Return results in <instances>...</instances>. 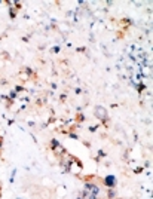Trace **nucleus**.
I'll return each instance as SVG.
<instances>
[{"label":"nucleus","instance_id":"f257e3e1","mask_svg":"<svg viewBox=\"0 0 153 199\" xmlns=\"http://www.w3.org/2000/svg\"><path fill=\"white\" fill-rule=\"evenodd\" d=\"M95 116H97L100 120H106V119H107V110H106L103 106H97V109H95Z\"/></svg>","mask_w":153,"mask_h":199},{"label":"nucleus","instance_id":"f03ea898","mask_svg":"<svg viewBox=\"0 0 153 199\" xmlns=\"http://www.w3.org/2000/svg\"><path fill=\"white\" fill-rule=\"evenodd\" d=\"M51 150H52V152H57L58 155H59L61 152H63V153L66 152V150H64V147H63V146H61V144L58 143V140H55V138H54L52 141H51Z\"/></svg>","mask_w":153,"mask_h":199},{"label":"nucleus","instance_id":"7ed1b4c3","mask_svg":"<svg viewBox=\"0 0 153 199\" xmlns=\"http://www.w3.org/2000/svg\"><path fill=\"white\" fill-rule=\"evenodd\" d=\"M104 184L109 187V189H113V187H116V177L115 175H107L104 178Z\"/></svg>","mask_w":153,"mask_h":199},{"label":"nucleus","instance_id":"20e7f679","mask_svg":"<svg viewBox=\"0 0 153 199\" xmlns=\"http://www.w3.org/2000/svg\"><path fill=\"white\" fill-rule=\"evenodd\" d=\"M85 189L88 192H91V195H98L100 193V189H98V186L92 184V183H85Z\"/></svg>","mask_w":153,"mask_h":199},{"label":"nucleus","instance_id":"39448f33","mask_svg":"<svg viewBox=\"0 0 153 199\" xmlns=\"http://www.w3.org/2000/svg\"><path fill=\"white\" fill-rule=\"evenodd\" d=\"M135 88H137V91H138V92L141 94L143 91H144V89H146V85H144V83H143V82H140V83H138V85H135Z\"/></svg>","mask_w":153,"mask_h":199},{"label":"nucleus","instance_id":"423d86ee","mask_svg":"<svg viewBox=\"0 0 153 199\" xmlns=\"http://www.w3.org/2000/svg\"><path fill=\"white\" fill-rule=\"evenodd\" d=\"M107 196H109V199H115V196H116V192H115L113 189H109V192H107Z\"/></svg>","mask_w":153,"mask_h":199},{"label":"nucleus","instance_id":"0eeeda50","mask_svg":"<svg viewBox=\"0 0 153 199\" xmlns=\"http://www.w3.org/2000/svg\"><path fill=\"white\" fill-rule=\"evenodd\" d=\"M8 97H9V100H12V101H14V100H15V98H16L18 95H16V92H15V91L12 89L11 92H9V95H8Z\"/></svg>","mask_w":153,"mask_h":199},{"label":"nucleus","instance_id":"6e6552de","mask_svg":"<svg viewBox=\"0 0 153 199\" xmlns=\"http://www.w3.org/2000/svg\"><path fill=\"white\" fill-rule=\"evenodd\" d=\"M14 91H15V92H23V91H25V89H24L23 86H15Z\"/></svg>","mask_w":153,"mask_h":199},{"label":"nucleus","instance_id":"1a4fd4ad","mask_svg":"<svg viewBox=\"0 0 153 199\" xmlns=\"http://www.w3.org/2000/svg\"><path fill=\"white\" fill-rule=\"evenodd\" d=\"M15 174H16V170H14V171H12V174H11V180H9L11 183H14V180H15Z\"/></svg>","mask_w":153,"mask_h":199},{"label":"nucleus","instance_id":"9d476101","mask_svg":"<svg viewBox=\"0 0 153 199\" xmlns=\"http://www.w3.org/2000/svg\"><path fill=\"white\" fill-rule=\"evenodd\" d=\"M9 10H11V12H9V16H11V18H15V16H16V14L14 12V9H9Z\"/></svg>","mask_w":153,"mask_h":199},{"label":"nucleus","instance_id":"9b49d317","mask_svg":"<svg viewBox=\"0 0 153 199\" xmlns=\"http://www.w3.org/2000/svg\"><path fill=\"white\" fill-rule=\"evenodd\" d=\"M70 135V138H73V140H77V135L76 134H73V132H71V134H68Z\"/></svg>","mask_w":153,"mask_h":199},{"label":"nucleus","instance_id":"f8f14e48","mask_svg":"<svg viewBox=\"0 0 153 199\" xmlns=\"http://www.w3.org/2000/svg\"><path fill=\"white\" fill-rule=\"evenodd\" d=\"M98 156H100V158H103V156H106V153L103 150H98Z\"/></svg>","mask_w":153,"mask_h":199},{"label":"nucleus","instance_id":"ddd939ff","mask_svg":"<svg viewBox=\"0 0 153 199\" xmlns=\"http://www.w3.org/2000/svg\"><path fill=\"white\" fill-rule=\"evenodd\" d=\"M59 49H61L59 46H55V48L52 49V52H55V54H58V52H59Z\"/></svg>","mask_w":153,"mask_h":199},{"label":"nucleus","instance_id":"4468645a","mask_svg":"<svg viewBox=\"0 0 153 199\" xmlns=\"http://www.w3.org/2000/svg\"><path fill=\"white\" fill-rule=\"evenodd\" d=\"M97 128H98V125H97V127H91V128H89V131H91V132H95V131H97Z\"/></svg>","mask_w":153,"mask_h":199},{"label":"nucleus","instance_id":"2eb2a0df","mask_svg":"<svg viewBox=\"0 0 153 199\" xmlns=\"http://www.w3.org/2000/svg\"><path fill=\"white\" fill-rule=\"evenodd\" d=\"M88 198H89V199H97V195H91V193H89Z\"/></svg>","mask_w":153,"mask_h":199},{"label":"nucleus","instance_id":"dca6fc26","mask_svg":"<svg viewBox=\"0 0 153 199\" xmlns=\"http://www.w3.org/2000/svg\"><path fill=\"white\" fill-rule=\"evenodd\" d=\"M79 120H85V116H83V114H79Z\"/></svg>","mask_w":153,"mask_h":199},{"label":"nucleus","instance_id":"f3484780","mask_svg":"<svg viewBox=\"0 0 153 199\" xmlns=\"http://www.w3.org/2000/svg\"><path fill=\"white\" fill-rule=\"evenodd\" d=\"M141 171H143V168H135V172H137V174H138V172H141Z\"/></svg>","mask_w":153,"mask_h":199},{"label":"nucleus","instance_id":"a211bd4d","mask_svg":"<svg viewBox=\"0 0 153 199\" xmlns=\"http://www.w3.org/2000/svg\"><path fill=\"white\" fill-rule=\"evenodd\" d=\"M77 199H83V198H82V196H80V198H77Z\"/></svg>","mask_w":153,"mask_h":199},{"label":"nucleus","instance_id":"6ab92c4d","mask_svg":"<svg viewBox=\"0 0 153 199\" xmlns=\"http://www.w3.org/2000/svg\"><path fill=\"white\" fill-rule=\"evenodd\" d=\"M0 190H2V186H0Z\"/></svg>","mask_w":153,"mask_h":199},{"label":"nucleus","instance_id":"aec40b11","mask_svg":"<svg viewBox=\"0 0 153 199\" xmlns=\"http://www.w3.org/2000/svg\"><path fill=\"white\" fill-rule=\"evenodd\" d=\"M18 199H23V198H18Z\"/></svg>","mask_w":153,"mask_h":199}]
</instances>
